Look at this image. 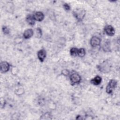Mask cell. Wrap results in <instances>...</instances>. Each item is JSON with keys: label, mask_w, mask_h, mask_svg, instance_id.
Segmentation results:
<instances>
[{"label": "cell", "mask_w": 120, "mask_h": 120, "mask_svg": "<svg viewBox=\"0 0 120 120\" xmlns=\"http://www.w3.org/2000/svg\"><path fill=\"white\" fill-rule=\"evenodd\" d=\"M73 15L78 22H81L83 19L86 15V11L83 8H77L73 10Z\"/></svg>", "instance_id": "cell-1"}, {"label": "cell", "mask_w": 120, "mask_h": 120, "mask_svg": "<svg viewBox=\"0 0 120 120\" xmlns=\"http://www.w3.org/2000/svg\"><path fill=\"white\" fill-rule=\"evenodd\" d=\"M69 78L72 85L78 84L81 81V77L77 72H74L70 75Z\"/></svg>", "instance_id": "cell-2"}, {"label": "cell", "mask_w": 120, "mask_h": 120, "mask_svg": "<svg viewBox=\"0 0 120 120\" xmlns=\"http://www.w3.org/2000/svg\"><path fill=\"white\" fill-rule=\"evenodd\" d=\"M117 85V82L114 79L111 80L108 82L106 87V92L108 94H111L113 90L116 88Z\"/></svg>", "instance_id": "cell-3"}, {"label": "cell", "mask_w": 120, "mask_h": 120, "mask_svg": "<svg viewBox=\"0 0 120 120\" xmlns=\"http://www.w3.org/2000/svg\"><path fill=\"white\" fill-rule=\"evenodd\" d=\"M111 67L110 66L108 62L107 61H104L99 65L98 66V69L102 72L106 73L110 71V68Z\"/></svg>", "instance_id": "cell-4"}, {"label": "cell", "mask_w": 120, "mask_h": 120, "mask_svg": "<svg viewBox=\"0 0 120 120\" xmlns=\"http://www.w3.org/2000/svg\"><path fill=\"white\" fill-rule=\"evenodd\" d=\"M101 39L97 36H93L90 39V45L92 47H96L100 45Z\"/></svg>", "instance_id": "cell-5"}, {"label": "cell", "mask_w": 120, "mask_h": 120, "mask_svg": "<svg viewBox=\"0 0 120 120\" xmlns=\"http://www.w3.org/2000/svg\"><path fill=\"white\" fill-rule=\"evenodd\" d=\"M104 31L106 34L109 36H112L115 34L114 28L110 25H107L104 28Z\"/></svg>", "instance_id": "cell-6"}, {"label": "cell", "mask_w": 120, "mask_h": 120, "mask_svg": "<svg viewBox=\"0 0 120 120\" xmlns=\"http://www.w3.org/2000/svg\"><path fill=\"white\" fill-rule=\"evenodd\" d=\"M10 68V64L7 61H1L0 62V71L2 73L7 72Z\"/></svg>", "instance_id": "cell-7"}, {"label": "cell", "mask_w": 120, "mask_h": 120, "mask_svg": "<svg viewBox=\"0 0 120 120\" xmlns=\"http://www.w3.org/2000/svg\"><path fill=\"white\" fill-rule=\"evenodd\" d=\"M37 55L38 59L40 60V61L43 62L46 57V51L44 49H41L38 51Z\"/></svg>", "instance_id": "cell-8"}, {"label": "cell", "mask_w": 120, "mask_h": 120, "mask_svg": "<svg viewBox=\"0 0 120 120\" xmlns=\"http://www.w3.org/2000/svg\"><path fill=\"white\" fill-rule=\"evenodd\" d=\"M33 15L35 20L38 22H41L43 21L45 17L44 14L42 12L40 11L36 12Z\"/></svg>", "instance_id": "cell-9"}, {"label": "cell", "mask_w": 120, "mask_h": 120, "mask_svg": "<svg viewBox=\"0 0 120 120\" xmlns=\"http://www.w3.org/2000/svg\"><path fill=\"white\" fill-rule=\"evenodd\" d=\"M34 32L32 29H28L24 31L23 33V37L25 39H29L32 37Z\"/></svg>", "instance_id": "cell-10"}, {"label": "cell", "mask_w": 120, "mask_h": 120, "mask_svg": "<svg viewBox=\"0 0 120 120\" xmlns=\"http://www.w3.org/2000/svg\"><path fill=\"white\" fill-rule=\"evenodd\" d=\"M102 81V78L99 76V75H97L94 78H92L90 82L91 83H92L93 85H98L100 84Z\"/></svg>", "instance_id": "cell-11"}, {"label": "cell", "mask_w": 120, "mask_h": 120, "mask_svg": "<svg viewBox=\"0 0 120 120\" xmlns=\"http://www.w3.org/2000/svg\"><path fill=\"white\" fill-rule=\"evenodd\" d=\"M26 21L27 23L31 26H33L35 23V20L33 15H27L26 17Z\"/></svg>", "instance_id": "cell-12"}, {"label": "cell", "mask_w": 120, "mask_h": 120, "mask_svg": "<svg viewBox=\"0 0 120 120\" xmlns=\"http://www.w3.org/2000/svg\"><path fill=\"white\" fill-rule=\"evenodd\" d=\"M78 49L76 47H72L70 50V53L72 56L75 57L77 55Z\"/></svg>", "instance_id": "cell-13"}, {"label": "cell", "mask_w": 120, "mask_h": 120, "mask_svg": "<svg viewBox=\"0 0 120 120\" xmlns=\"http://www.w3.org/2000/svg\"><path fill=\"white\" fill-rule=\"evenodd\" d=\"M86 53L85 50L84 48H81L78 49V53H77V55H78L80 57H83L85 56Z\"/></svg>", "instance_id": "cell-14"}, {"label": "cell", "mask_w": 120, "mask_h": 120, "mask_svg": "<svg viewBox=\"0 0 120 120\" xmlns=\"http://www.w3.org/2000/svg\"><path fill=\"white\" fill-rule=\"evenodd\" d=\"M36 37L37 38H40L42 37V30L40 28H37L36 30Z\"/></svg>", "instance_id": "cell-15"}, {"label": "cell", "mask_w": 120, "mask_h": 120, "mask_svg": "<svg viewBox=\"0 0 120 120\" xmlns=\"http://www.w3.org/2000/svg\"><path fill=\"white\" fill-rule=\"evenodd\" d=\"M103 49L105 52H109L110 51V45L109 44V42H105L103 45Z\"/></svg>", "instance_id": "cell-16"}, {"label": "cell", "mask_w": 120, "mask_h": 120, "mask_svg": "<svg viewBox=\"0 0 120 120\" xmlns=\"http://www.w3.org/2000/svg\"><path fill=\"white\" fill-rule=\"evenodd\" d=\"M2 31L3 32V33L5 35H7V34H8L9 33V29L7 27V26H3L2 27Z\"/></svg>", "instance_id": "cell-17"}, {"label": "cell", "mask_w": 120, "mask_h": 120, "mask_svg": "<svg viewBox=\"0 0 120 120\" xmlns=\"http://www.w3.org/2000/svg\"><path fill=\"white\" fill-rule=\"evenodd\" d=\"M61 74L64 76H68L70 75V71L68 69H64L61 71Z\"/></svg>", "instance_id": "cell-18"}, {"label": "cell", "mask_w": 120, "mask_h": 120, "mask_svg": "<svg viewBox=\"0 0 120 120\" xmlns=\"http://www.w3.org/2000/svg\"><path fill=\"white\" fill-rule=\"evenodd\" d=\"M63 7L66 11H69L70 10V6L68 3H64L63 4Z\"/></svg>", "instance_id": "cell-19"}, {"label": "cell", "mask_w": 120, "mask_h": 120, "mask_svg": "<svg viewBox=\"0 0 120 120\" xmlns=\"http://www.w3.org/2000/svg\"><path fill=\"white\" fill-rule=\"evenodd\" d=\"M42 116H45V117L43 119H51V118H50V117H51V115L49 112H46L45 113L43 114Z\"/></svg>", "instance_id": "cell-20"}, {"label": "cell", "mask_w": 120, "mask_h": 120, "mask_svg": "<svg viewBox=\"0 0 120 120\" xmlns=\"http://www.w3.org/2000/svg\"><path fill=\"white\" fill-rule=\"evenodd\" d=\"M6 105V101L3 99V98H1L0 99V106H1V108H2L3 107H4V106Z\"/></svg>", "instance_id": "cell-21"}]
</instances>
